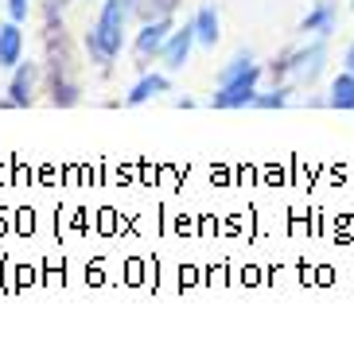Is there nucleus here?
I'll return each instance as SVG.
<instances>
[{
    "instance_id": "nucleus-1",
    "label": "nucleus",
    "mask_w": 354,
    "mask_h": 338,
    "mask_svg": "<svg viewBox=\"0 0 354 338\" xmlns=\"http://www.w3.org/2000/svg\"><path fill=\"white\" fill-rule=\"evenodd\" d=\"M133 16V0H102L97 20L86 31V55L97 71H109L117 55L125 51V24Z\"/></svg>"
},
{
    "instance_id": "nucleus-2",
    "label": "nucleus",
    "mask_w": 354,
    "mask_h": 338,
    "mask_svg": "<svg viewBox=\"0 0 354 338\" xmlns=\"http://www.w3.org/2000/svg\"><path fill=\"white\" fill-rule=\"evenodd\" d=\"M265 71H269L272 82H288V86H296V90H312L323 78V71H327V39L315 35V39L304 43V47H288V51H284L281 59H272Z\"/></svg>"
},
{
    "instance_id": "nucleus-3",
    "label": "nucleus",
    "mask_w": 354,
    "mask_h": 338,
    "mask_svg": "<svg viewBox=\"0 0 354 338\" xmlns=\"http://www.w3.org/2000/svg\"><path fill=\"white\" fill-rule=\"evenodd\" d=\"M39 78H43V66H39V62L20 59L16 66H12V82H8V93L0 97V109H28V105H35Z\"/></svg>"
},
{
    "instance_id": "nucleus-4",
    "label": "nucleus",
    "mask_w": 354,
    "mask_h": 338,
    "mask_svg": "<svg viewBox=\"0 0 354 338\" xmlns=\"http://www.w3.org/2000/svg\"><path fill=\"white\" fill-rule=\"evenodd\" d=\"M265 66H253L245 78H238V82H230V86H218V90L210 93V109H222V113H230V109H250L253 105V97H257V90H261V78H265Z\"/></svg>"
},
{
    "instance_id": "nucleus-5",
    "label": "nucleus",
    "mask_w": 354,
    "mask_h": 338,
    "mask_svg": "<svg viewBox=\"0 0 354 338\" xmlns=\"http://www.w3.org/2000/svg\"><path fill=\"white\" fill-rule=\"evenodd\" d=\"M171 31H176V16H156V20L140 24V31H136V39H133L136 66H148L152 59H160V51H164V43Z\"/></svg>"
},
{
    "instance_id": "nucleus-6",
    "label": "nucleus",
    "mask_w": 354,
    "mask_h": 338,
    "mask_svg": "<svg viewBox=\"0 0 354 338\" xmlns=\"http://www.w3.org/2000/svg\"><path fill=\"white\" fill-rule=\"evenodd\" d=\"M195 24H183V28H179L176 24V31H171V35H167V43H164V51H160V62H164V71L167 74H176V71H183V66H187L191 62V47H195Z\"/></svg>"
},
{
    "instance_id": "nucleus-7",
    "label": "nucleus",
    "mask_w": 354,
    "mask_h": 338,
    "mask_svg": "<svg viewBox=\"0 0 354 338\" xmlns=\"http://www.w3.org/2000/svg\"><path fill=\"white\" fill-rule=\"evenodd\" d=\"M335 28H339V0H315L312 8L304 12L300 20V35H319V39H331Z\"/></svg>"
},
{
    "instance_id": "nucleus-8",
    "label": "nucleus",
    "mask_w": 354,
    "mask_h": 338,
    "mask_svg": "<svg viewBox=\"0 0 354 338\" xmlns=\"http://www.w3.org/2000/svg\"><path fill=\"white\" fill-rule=\"evenodd\" d=\"M167 90H171V78H167L164 71H145V74H140V78L133 82V90L121 97V105L136 109V105L152 102V97H160V93H167Z\"/></svg>"
},
{
    "instance_id": "nucleus-9",
    "label": "nucleus",
    "mask_w": 354,
    "mask_h": 338,
    "mask_svg": "<svg viewBox=\"0 0 354 338\" xmlns=\"http://www.w3.org/2000/svg\"><path fill=\"white\" fill-rule=\"evenodd\" d=\"M20 59H24V31H20V24L8 16V20L0 24V66L12 71Z\"/></svg>"
},
{
    "instance_id": "nucleus-10",
    "label": "nucleus",
    "mask_w": 354,
    "mask_h": 338,
    "mask_svg": "<svg viewBox=\"0 0 354 338\" xmlns=\"http://www.w3.org/2000/svg\"><path fill=\"white\" fill-rule=\"evenodd\" d=\"M327 109H339V113H354V74L339 71L331 78V86H327Z\"/></svg>"
},
{
    "instance_id": "nucleus-11",
    "label": "nucleus",
    "mask_w": 354,
    "mask_h": 338,
    "mask_svg": "<svg viewBox=\"0 0 354 338\" xmlns=\"http://www.w3.org/2000/svg\"><path fill=\"white\" fill-rule=\"evenodd\" d=\"M191 24H195L198 47H210V51H214V43L222 39V31H218V8H214V4H203V8L191 16Z\"/></svg>"
},
{
    "instance_id": "nucleus-12",
    "label": "nucleus",
    "mask_w": 354,
    "mask_h": 338,
    "mask_svg": "<svg viewBox=\"0 0 354 338\" xmlns=\"http://www.w3.org/2000/svg\"><path fill=\"white\" fill-rule=\"evenodd\" d=\"M292 97H296V86L272 82V90H257L250 109H284V105H292Z\"/></svg>"
},
{
    "instance_id": "nucleus-13",
    "label": "nucleus",
    "mask_w": 354,
    "mask_h": 338,
    "mask_svg": "<svg viewBox=\"0 0 354 338\" xmlns=\"http://www.w3.org/2000/svg\"><path fill=\"white\" fill-rule=\"evenodd\" d=\"M253 66H257L253 51H238V55H234V59H230L226 66L218 71V78H214V82H218V86H230V82H238V78H245V74H250Z\"/></svg>"
},
{
    "instance_id": "nucleus-14",
    "label": "nucleus",
    "mask_w": 354,
    "mask_h": 338,
    "mask_svg": "<svg viewBox=\"0 0 354 338\" xmlns=\"http://www.w3.org/2000/svg\"><path fill=\"white\" fill-rule=\"evenodd\" d=\"M179 0H133V16L140 20H156V16H171Z\"/></svg>"
},
{
    "instance_id": "nucleus-15",
    "label": "nucleus",
    "mask_w": 354,
    "mask_h": 338,
    "mask_svg": "<svg viewBox=\"0 0 354 338\" xmlns=\"http://www.w3.org/2000/svg\"><path fill=\"white\" fill-rule=\"evenodd\" d=\"M8 16L16 24H24L28 16H32V0H8Z\"/></svg>"
},
{
    "instance_id": "nucleus-16",
    "label": "nucleus",
    "mask_w": 354,
    "mask_h": 338,
    "mask_svg": "<svg viewBox=\"0 0 354 338\" xmlns=\"http://www.w3.org/2000/svg\"><path fill=\"white\" fill-rule=\"evenodd\" d=\"M343 66H346V71L354 74V43H351V47H346V55H343Z\"/></svg>"
},
{
    "instance_id": "nucleus-17",
    "label": "nucleus",
    "mask_w": 354,
    "mask_h": 338,
    "mask_svg": "<svg viewBox=\"0 0 354 338\" xmlns=\"http://www.w3.org/2000/svg\"><path fill=\"white\" fill-rule=\"evenodd\" d=\"M351 8H354V0H351Z\"/></svg>"
}]
</instances>
